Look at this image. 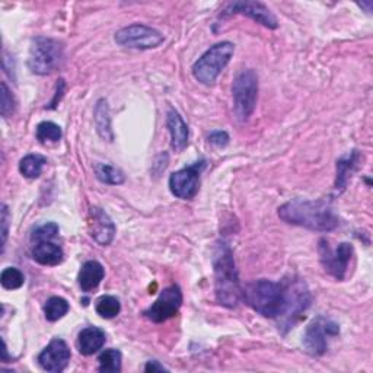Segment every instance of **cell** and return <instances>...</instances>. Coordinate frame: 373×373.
I'll return each mask as SVG.
<instances>
[{
	"mask_svg": "<svg viewBox=\"0 0 373 373\" xmlns=\"http://www.w3.org/2000/svg\"><path fill=\"white\" fill-rule=\"evenodd\" d=\"M279 217L317 232H331L340 225L338 216L325 200H292L279 209Z\"/></svg>",
	"mask_w": 373,
	"mask_h": 373,
	"instance_id": "6da1fadb",
	"label": "cell"
},
{
	"mask_svg": "<svg viewBox=\"0 0 373 373\" xmlns=\"http://www.w3.org/2000/svg\"><path fill=\"white\" fill-rule=\"evenodd\" d=\"M215 269V293L219 305L225 308H237L242 298L238 270L234 260V252L226 242H217L213 252Z\"/></svg>",
	"mask_w": 373,
	"mask_h": 373,
	"instance_id": "7a4b0ae2",
	"label": "cell"
},
{
	"mask_svg": "<svg viewBox=\"0 0 373 373\" xmlns=\"http://www.w3.org/2000/svg\"><path fill=\"white\" fill-rule=\"evenodd\" d=\"M245 302L266 318L277 320L284 308L283 283L270 280H256L247 284L242 291Z\"/></svg>",
	"mask_w": 373,
	"mask_h": 373,
	"instance_id": "3957f363",
	"label": "cell"
},
{
	"mask_svg": "<svg viewBox=\"0 0 373 373\" xmlns=\"http://www.w3.org/2000/svg\"><path fill=\"white\" fill-rule=\"evenodd\" d=\"M281 283L284 289V308L276 321L283 333H288L302 318L303 312L312 302V296L306 283L299 277L284 279Z\"/></svg>",
	"mask_w": 373,
	"mask_h": 373,
	"instance_id": "277c9868",
	"label": "cell"
},
{
	"mask_svg": "<svg viewBox=\"0 0 373 373\" xmlns=\"http://www.w3.org/2000/svg\"><path fill=\"white\" fill-rule=\"evenodd\" d=\"M235 45L229 41H222L210 47L193 66L194 77L203 85H213L220 72L231 62Z\"/></svg>",
	"mask_w": 373,
	"mask_h": 373,
	"instance_id": "5b68a950",
	"label": "cell"
},
{
	"mask_svg": "<svg viewBox=\"0 0 373 373\" xmlns=\"http://www.w3.org/2000/svg\"><path fill=\"white\" fill-rule=\"evenodd\" d=\"M63 60V45L48 37H37L31 43L28 66L36 75H50Z\"/></svg>",
	"mask_w": 373,
	"mask_h": 373,
	"instance_id": "8992f818",
	"label": "cell"
},
{
	"mask_svg": "<svg viewBox=\"0 0 373 373\" xmlns=\"http://www.w3.org/2000/svg\"><path fill=\"white\" fill-rule=\"evenodd\" d=\"M258 95V76L252 69L241 70L232 86L234 112L239 121H247L255 109Z\"/></svg>",
	"mask_w": 373,
	"mask_h": 373,
	"instance_id": "52a82bcc",
	"label": "cell"
},
{
	"mask_svg": "<svg viewBox=\"0 0 373 373\" xmlns=\"http://www.w3.org/2000/svg\"><path fill=\"white\" fill-rule=\"evenodd\" d=\"M318 252L324 270L335 280H344L347 274L352 256L355 254L353 245L349 242H341L335 248H331L327 239H321Z\"/></svg>",
	"mask_w": 373,
	"mask_h": 373,
	"instance_id": "ba28073f",
	"label": "cell"
},
{
	"mask_svg": "<svg viewBox=\"0 0 373 373\" xmlns=\"http://www.w3.org/2000/svg\"><path fill=\"white\" fill-rule=\"evenodd\" d=\"M340 334V327L331 320L317 318L313 320L305 331L303 347L310 356H323L328 349V337Z\"/></svg>",
	"mask_w": 373,
	"mask_h": 373,
	"instance_id": "9c48e42d",
	"label": "cell"
},
{
	"mask_svg": "<svg viewBox=\"0 0 373 373\" xmlns=\"http://www.w3.org/2000/svg\"><path fill=\"white\" fill-rule=\"evenodd\" d=\"M163 36L155 28L146 26L143 23H133L123 28L116 34V43L137 50H149L161 45L163 43Z\"/></svg>",
	"mask_w": 373,
	"mask_h": 373,
	"instance_id": "30bf717a",
	"label": "cell"
},
{
	"mask_svg": "<svg viewBox=\"0 0 373 373\" xmlns=\"http://www.w3.org/2000/svg\"><path fill=\"white\" fill-rule=\"evenodd\" d=\"M207 162L205 159L197 161L193 165L174 172L169 178V190L178 198L191 200L198 193L200 174L206 168Z\"/></svg>",
	"mask_w": 373,
	"mask_h": 373,
	"instance_id": "8fae6325",
	"label": "cell"
},
{
	"mask_svg": "<svg viewBox=\"0 0 373 373\" xmlns=\"http://www.w3.org/2000/svg\"><path fill=\"white\" fill-rule=\"evenodd\" d=\"M181 305H183V292L177 284H174L161 292L156 302L148 310H145V315L152 323L161 324L172 317H175Z\"/></svg>",
	"mask_w": 373,
	"mask_h": 373,
	"instance_id": "7c38bea8",
	"label": "cell"
},
{
	"mask_svg": "<svg viewBox=\"0 0 373 373\" xmlns=\"http://www.w3.org/2000/svg\"><path fill=\"white\" fill-rule=\"evenodd\" d=\"M232 15H245L254 19L255 22L270 28V30H276L279 26L277 18L261 2H251V0H238V2H232L222 11L220 18H227Z\"/></svg>",
	"mask_w": 373,
	"mask_h": 373,
	"instance_id": "4fadbf2b",
	"label": "cell"
},
{
	"mask_svg": "<svg viewBox=\"0 0 373 373\" xmlns=\"http://www.w3.org/2000/svg\"><path fill=\"white\" fill-rule=\"evenodd\" d=\"M72 357L70 349L62 338H53L48 346L40 353L38 363L40 366L51 373H59L66 369Z\"/></svg>",
	"mask_w": 373,
	"mask_h": 373,
	"instance_id": "5bb4252c",
	"label": "cell"
},
{
	"mask_svg": "<svg viewBox=\"0 0 373 373\" xmlns=\"http://www.w3.org/2000/svg\"><path fill=\"white\" fill-rule=\"evenodd\" d=\"M88 232L97 244L107 247L116 237V225L102 209L91 207L88 215Z\"/></svg>",
	"mask_w": 373,
	"mask_h": 373,
	"instance_id": "9a60e30c",
	"label": "cell"
},
{
	"mask_svg": "<svg viewBox=\"0 0 373 373\" xmlns=\"http://www.w3.org/2000/svg\"><path fill=\"white\" fill-rule=\"evenodd\" d=\"M168 130L171 133V143L175 152H183L188 146V126L175 109H169L166 119Z\"/></svg>",
	"mask_w": 373,
	"mask_h": 373,
	"instance_id": "2e32d148",
	"label": "cell"
},
{
	"mask_svg": "<svg viewBox=\"0 0 373 373\" xmlns=\"http://www.w3.org/2000/svg\"><path fill=\"white\" fill-rule=\"evenodd\" d=\"M107 340L105 333L98 327H88L77 335V349L83 356H91L104 347Z\"/></svg>",
	"mask_w": 373,
	"mask_h": 373,
	"instance_id": "e0dca14e",
	"label": "cell"
},
{
	"mask_svg": "<svg viewBox=\"0 0 373 373\" xmlns=\"http://www.w3.org/2000/svg\"><path fill=\"white\" fill-rule=\"evenodd\" d=\"M105 276V270L102 267L101 263L98 261H86L80 271H79V276H77V281H79V286L80 289L83 292H92L94 289H97L99 283L102 281Z\"/></svg>",
	"mask_w": 373,
	"mask_h": 373,
	"instance_id": "ac0fdd59",
	"label": "cell"
},
{
	"mask_svg": "<svg viewBox=\"0 0 373 373\" xmlns=\"http://www.w3.org/2000/svg\"><path fill=\"white\" fill-rule=\"evenodd\" d=\"M359 163H360V153L357 151H352L337 161V178H335L337 191L346 188L349 178L359 168Z\"/></svg>",
	"mask_w": 373,
	"mask_h": 373,
	"instance_id": "d6986e66",
	"label": "cell"
},
{
	"mask_svg": "<svg viewBox=\"0 0 373 373\" xmlns=\"http://www.w3.org/2000/svg\"><path fill=\"white\" fill-rule=\"evenodd\" d=\"M63 249L50 241L38 242L33 249V256L38 264L57 266L63 261Z\"/></svg>",
	"mask_w": 373,
	"mask_h": 373,
	"instance_id": "ffe728a7",
	"label": "cell"
},
{
	"mask_svg": "<svg viewBox=\"0 0 373 373\" xmlns=\"http://www.w3.org/2000/svg\"><path fill=\"white\" fill-rule=\"evenodd\" d=\"M94 116H95L97 131L101 136V139H104L107 141H112L114 140V134H112V129H111L109 108H108V102L105 99H99L97 102Z\"/></svg>",
	"mask_w": 373,
	"mask_h": 373,
	"instance_id": "44dd1931",
	"label": "cell"
},
{
	"mask_svg": "<svg viewBox=\"0 0 373 373\" xmlns=\"http://www.w3.org/2000/svg\"><path fill=\"white\" fill-rule=\"evenodd\" d=\"M47 165V159L41 155H26L21 163L19 171L25 178H38L43 172V168Z\"/></svg>",
	"mask_w": 373,
	"mask_h": 373,
	"instance_id": "7402d4cb",
	"label": "cell"
},
{
	"mask_svg": "<svg viewBox=\"0 0 373 373\" xmlns=\"http://www.w3.org/2000/svg\"><path fill=\"white\" fill-rule=\"evenodd\" d=\"M95 175L97 178L104 183V184H109V185H120L126 181V177L123 174V171H120L119 168L112 166V165H107V163H97L95 165Z\"/></svg>",
	"mask_w": 373,
	"mask_h": 373,
	"instance_id": "603a6c76",
	"label": "cell"
},
{
	"mask_svg": "<svg viewBox=\"0 0 373 373\" xmlns=\"http://www.w3.org/2000/svg\"><path fill=\"white\" fill-rule=\"evenodd\" d=\"M69 309H70V306H69L66 299L59 298V296H53L44 305L45 320L50 321V323L59 321L69 312Z\"/></svg>",
	"mask_w": 373,
	"mask_h": 373,
	"instance_id": "cb8c5ba5",
	"label": "cell"
},
{
	"mask_svg": "<svg viewBox=\"0 0 373 373\" xmlns=\"http://www.w3.org/2000/svg\"><path fill=\"white\" fill-rule=\"evenodd\" d=\"M99 372L105 373H117L121 372V353L116 349L104 350L99 357Z\"/></svg>",
	"mask_w": 373,
	"mask_h": 373,
	"instance_id": "d4e9b609",
	"label": "cell"
},
{
	"mask_svg": "<svg viewBox=\"0 0 373 373\" xmlns=\"http://www.w3.org/2000/svg\"><path fill=\"white\" fill-rule=\"evenodd\" d=\"M121 310V303L114 296H102L97 302V313L105 320L116 318Z\"/></svg>",
	"mask_w": 373,
	"mask_h": 373,
	"instance_id": "484cf974",
	"label": "cell"
},
{
	"mask_svg": "<svg viewBox=\"0 0 373 373\" xmlns=\"http://www.w3.org/2000/svg\"><path fill=\"white\" fill-rule=\"evenodd\" d=\"M37 139L41 141V143H47V141H51V143H55L59 141L62 139V129L60 126H57L55 123L53 121H43L37 126Z\"/></svg>",
	"mask_w": 373,
	"mask_h": 373,
	"instance_id": "4316f807",
	"label": "cell"
},
{
	"mask_svg": "<svg viewBox=\"0 0 373 373\" xmlns=\"http://www.w3.org/2000/svg\"><path fill=\"white\" fill-rule=\"evenodd\" d=\"M0 283H2V286L6 291H16L23 286L25 277L18 269L8 267L2 271V276H0Z\"/></svg>",
	"mask_w": 373,
	"mask_h": 373,
	"instance_id": "83f0119b",
	"label": "cell"
},
{
	"mask_svg": "<svg viewBox=\"0 0 373 373\" xmlns=\"http://www.w3.org/2000/svg\"><path fill=\"white\" fill-rule=\"evenodd\" d=\"M59 234V225L54 223V222H48L44 225H40L38 227H36V231L33 234V239L43 242V241H50L53 238L57 237Z\"/></svg>",
	"mask_w": 373,
	"mask_h": 373,
	"instance_id": "f1b7e54d",
	"label": "cell"
},
{
	"mask_svg": "<svg viewBox=\"0 0 373 373\" xmlns=\"http://www.w3.org/2000/svg\"><path fill=\"white\" fill-rule=\"evenodd\" d=\"M2 105H0V112H2L4 117H9L13 114L15 111V98L13 95L11 94L8 85L5 82H2V102H0Z\"/></svg>",
	"mask_w": 373,
	"mask_h": 373,
	"instance_id": "f546056e",
	"label": "cell"
},
{
	"mask_svg": "<svg viewBox=\"0 0 373 373\" xmlns=\"http://www.w3.org/2000/svg\"><path fill=\"white\" fill-rule=\"evenodd\" d=\"M209 141L213 143V145L219 146V148H223L226 146L229 143V134L226 131H222V130H216V131H212L209 134Z\"/></svg>",
	"mask_w": 373,
	"mask_h": 373,
	"instance_id": "4dcf8cb0",
	"label": "cell"
},
{
	"mask_svg": "<svg viewBox=\"0 0 373 373\" xmlns=\"http://www.w3.org/2000/svg\"><path fill=\"white\" fill-rule=\"evenodd\" d=\"M9 209L6 205H2V248L5 249V244L8 239V229H9Z\"/></svg>",
	"mask_w": 373,
	"mask_h": 373,
	"instance_id": "1f68e13d",
	"label": "cell"
},
{
	"mask_svg": "<svg viewBox=\"0 0 373 373\" xmlns=\"http://www.w3.org/2000/svg\"><path fill=\"white\" fill-rule=\"evenodd\" d=\"M145 370L146 372H163L168 369L165 366H162L158 360H152V362H148V364L145 366Z\"/></svg>",
	"mask_w": 373,
	"mask_h": 373,
	"instance_id": "d6a6232c",
	"label": "cell"
},
{
	"mask_svg": "<svg viewBox=\"0 0 373 373\" xmlns=\"http://www.w3.org/2000/svg\"><path fill=\"white\" fill-rule=\"evenodd\" d=\"M63 90H65V80L60 79V80H59V85H57V94H62ZM60 97H62V95H55V98H54V101L51 102V107H50V108H54V107H55L54 104H57V102L60 101Z\"/></svg>",
	"mask_w": 373,
	"mask_h": 373,
	"instance_id": "836d02e7",
	"label": "cell"
},
{
	"mask_svg": "<svg viewBox=\"0 0 373 373\" xmlns=\"http://www.w3.org/2000/svg\"><path fill=\"white\" fill-rule=\"evenodd\" d=\"M372 5H373L372 2H367V4H360V6H362V8H370ZM367 13H370V11H369V9H367Z\"/></svg>",
	"mask_w": 373,
	"mask_h": 373,
	"instance_id": "e575fe53",
	"label": "cell"
}]
</instances>
